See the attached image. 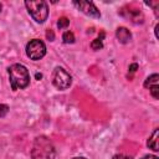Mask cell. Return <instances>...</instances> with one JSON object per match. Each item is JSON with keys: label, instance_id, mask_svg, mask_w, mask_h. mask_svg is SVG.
<instances>
[{"label": "cell", "instance_id": "cell-1", "mask_svg": "<svg viewBox=\"0 0 159 159\" xmlns=\"http://www.w3.org/2000/svg\"><path fill=\"white\" fill-rule=\"evenodd\" d=\"M9 73V81L12 91L22 89L29 86L30 83V73L27 68L24 65L20 63H14L7 68Z\"/></svg>", "mask_w": 159, "mask_h": 159}, {"label": "cell", "instance_id": "cell-2", "mask_svg": "<svg viewBox=\"0 0 159 159\" xmlns=\"http://www.w3.org/2000/svg\"><path fill=\"white\" fill-rule=\"evenodd\" d=\"M31 158L32 159H53L55 147L52 142L45 135L36 137L31 149Z\"/></svg>", "mask_w": 159, "mask_h": 159}, {"label": "cell", "instance_id": "cell-3", "mask_svg": "<svg viewBox=\"0 0 159 159\" xmlns=\"http://www.w3.org/2000/svg\"><path fill=\"white\" fill-rule=\"evenodd\" d=\"M25 6L36 22L42 24L46 21L48 16V6L43 0H27L25 1Z\"/></svg>", "mask_w": 159, "mask_h": 159}, {"label": "cell", "instance_id": "cell-4", "mask_svg": "<svg viewBox=\"0 0 159 159\" xmlns=\"http://www.w3.org/2000/svg\"><path fill=\"white\" fill-rule=\"evenodd\" d=\"M52 83L58 89H67L72 83V76L63 67H56L52 72Z\"/></svg>", "mask_w": 159, "mask_h": 159}, {"label": "cell", "instance_id": "cell-5", "mask_svg": "<svg viewBox=\"0 0 159 159\" xmlns=\"http://www.w3.org/2000/svg\"><path fill=\"white\" fill-rule=\"evenodd\" d=\"M26 55L31 60H34V61L41 60L46 55V46H45V43L41 40H37V39L31 40L26 45Z\"/></svg>", "mask_w": 159, "mask_h": 159}, {"label": "cell", "instance_id": "cell-6", "mask_svg": "<svg viewBox=\"0 0 159 159\" xmlns=\"http://www.w3.org/2000/svg\"><path fill=\"white\" fill-rule=\"evenodd\" d=\"M73 5L82 11L84 15L91 16V17H101L99 10L96 7V5L92 1H73Z\"/></svg>", "mask_w": 159, "mask_h": 159}, {"label": "cell", "instance_id": "cell-7", "mask_svg": "<svg viewBox=\"0 0 159 159\" xmlns=\"http://www.w3.org/2000/svg\"><path fill=\"white\" fill-rule=\"evenodd\" d=\"M144 87L150 91V94L155 99H159V76L157 73H153L144 81Z\"/></svg>", "mask_w": 159, "mask_h": 159}, {"label": "cell", "instance_id": "cell-8", "mask_svg": "<svg viewBox=\"0 0 159 159\" xmlns=\"http://www.w3.org/2000/svg\"><path fill=\"white\" fill-rule=\"evenodd\" d=\"M116 36H117L118 41L122 42V43H127V42H129L130 39H132L130 31H129L127 27H123V26H120V27H118V29L116 30Z\"/></svg>", "mask_w": 159, "mask_h": 159}, {"label": "cell", "instance_id": "cell-9", "mask_svg": "<svg viewBox=\"0 0 159 159\" xmlns=\"http://www.w3.org/2000/svg\"><path fill=\"white\" fill-rule=\"evenodd\" d=\"M158 138H159V129H155L154 132H153V134L149 137V139H148V142H147V145L150 148V149H153L154 152H158L159 149V147H158Z\"/></svg>", "mask_w": 159, "mask_h": 159}, {"label": "cell", "instance_id": "cell-10", "mask_svg": "<svg viewBox=\"0 0 159 159\" xmlns=\"http://www.w3.org/2000/svg\"><path fill=\"white\" fill-rule=\"evenodd\" d=\"M128 16L130 17V20L133 21V22H135V24H142L143 22V14L139 11V10H129L128 11Z\"/></svg>", "mask_w": 159, "mask_h": 159}, {"label": "cell", "instance_id": "cell-11", "mask_svg": "<svg viewBox=\"0 0 159 159\" xmlns=\"http://www.w3.org/2000/svg\"><path fill=\"white\" fill-rule=\"evenodd\" d=\"M62 40H63L65 43H73V42H75V35H73V32L66 31V32L62 35Z\"/></svg>", "mask_w": 159, "mask_h": 159}, {"label": "cell", "instance_id": "cell-12", "mask_svg": "<svg viewBox=\"0 0 159 159\" xmlns=\"http://www.w3.org/2000/svg\"><path fill=\"white\" fill-rule=\"evenodd\" d=\"M91 47L93 48V50H101L102 47H103V42H102V40L101 39H96V40H93L92 42H91Z\"/></svg>", "mask_w": 159, "mask_h": 159}, {"label": "cell", "instance_id": "cell-13", "mask_svg": "<svg viewBox=\"0 0 159 159\" xmlns=\"http://www.w3.org/2000/svg\"><path fill=\"white\" fill-rule=\"evenodd\" d=\"M68 24H70V20H68L67 17H61V19H58V21H57L58 29H65V27L68 26Z\"/></svg>", "mask_w": 159, "mask_h": 159}, {"label": "cell", "instance_id": "cell-14", "mask_svg": "<svg viewBox=\"0 0 159 159\" xmlns=\"http://www.w3.org/2000/svg\"><path fill=\"white\" fill-rule=\"evenodd\" d=\"M7 106L6 104H0V117H4L5 116V113L7 112Z\"/></svg>", "mask_w": 159, "mask_h": 159}, {"label": "cell", "instance_id": "cell-15", "mask_svg": "<svg viewBox=\"0 0 159 159\" xmlns=\"http://www.w3.org/2000/svg\"><path fill=\"white\" fill-rule=\"evenodd\" d=\"M113 159H133V158L128 157V155H124V154H116L113 157Z\"/></svg>", "mask_w": 159, "mask_h": 159}, {"label": "cell", "instance_id": "cell-16", "mask_svg": "<svg viewBox=\"0 0 159 159\" xmlns=\"http://www.w3.org/2000/svg\"><path fill=\"white\" fill-rule=\"evenodd\" d=\"M137 68H138V65H137V63H132V65L129 66V71H130V72H135Z\"/></svg>", "mask_w": 159, "mask_h": 159}, {"label": "cell", "instance_id": "cell-17", "mask_svg": "<svg viewBox=\"0 0 159 159\" xmlns=\"http://www.w3.org/2000/svg\"><path fill=\"white\" fill-rule=\"evenodd\" d=\"M140 159H158V157H157V155L148 154V155H144V157H143V158H140Z\"/></svg>", "mask_w": 159, "mask_h": 159}, {"label": "cell", "instance_id": "cell-18", "mask_svg": "<svg viewBox=\"0 0 159 159\" xmlns=\"http://www.w3.org/2000/svg\"><path fill=\"white\" fill-rule=\"evenodd\" d=\"M46 35H47V37L50 39V41H53V37H55V36H53V32H52V31H47Z\"/></svg>", "mask_w": 159, "mask_h": 159}, {"label": "cell", "instance_id": "cell-19", "mask_svg": "<svg viewBox=\"0 0 159 159\" xmlns=\"http://www.w3.org/2000/svg\"><path fill=\"white\" fill-rule=\"evenodd\" d=\"M41 77H42V75H41V73H36V78H37V80H40Z\"/></svg>", "mask_w": 159, "mask_h": 159}, {"label": "cell", "instance_id": "cell-20", "mask_svg": "<svg viewBox=\"0 0 159 159\" xmlns=\"http://www.w3.org/2000/svg\"><path fill=\"white\" fill-rule=\"evenodd\" d=\"M73 159H86L84 157H76V158H73Z\"/></svg>", "mask_w": 159, "mask_h": 159}, {"label": "cell", "instance_id": "cell-21", "mask_svg": "<svg viewBox=\"0 0 159 159\" xmlns=\"http://www.w3.org/2000/svg\"><path fill=\"white\" fill-rule=\"evenodd\" d=\"M1 7H2V6H1V4H0V11H1Z\"/></svg>", "mask_w": 159, "mask_h": 159}]
</instances>
